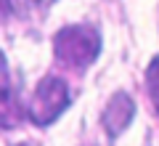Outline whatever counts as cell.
Returning <instances> with one entry per match:
<instances>
[{
    "instance_id": "cell-1",
    "label": "cell",
    "mask_w": 159,
    "mask_h": 146,
    "mask_svg": "<svg viewBox=\"0 0 159 146\" xmlns=\"http://www.w3.org/2000/svg\"><path fill=\"white\" fill-rule=\"evenodd\" d=\"M53 56L74 72H85L101 56V35L90 24H69L53 35Z\"/></svg>"
},
{
    "instance_id": "cell-2",
    "label": "cell",
    "mask_w": 159,
    "mask_h": 146,
    "mask_svg": "<svg viewBox=\"0 0 159 146\" xmlns=\"http://www.w3.org/2000/svg\"><path fill=\"white\" fill-rule=\"evenodd\" d=\"M72 104V93H69V85L64 82L56 74H45V77L37 82L32 98H29L27 114L37 128H45L53 125Z\"/></svg>"
},
{
    "instance_id": "cell-3",
    "label": "cell",
    "mask_w": 159,
    "mask_h": 146,
    "mask_svg": "<svg viewBox=\"0 0 159 146\" xmlns=\"http://www.w3.org/2000/svg\"><path fill=\"white\" fill-rule=\"evenodd\" d=\"M133 117H135V101H133L125 90H117V93L109 98L106 109H103V117H101L106 135H109L111 141L119 138V135L130 128Z\"/></svg>"
},
{
    "instance_id": "cell-4",
    "label": "cell",
    "mask_w": 159,
    "mask_h": 146,
    "mask_svg": "<svg viewBox=\"0 0 159 146\" xmlns=\"http://www.w3.org/2000/svg\"><path fill=\"white\" fill-rule=\"evenodd\" d=\"M146 88H148V96H151V104L159 114V56H154L146 67Z\"/></svg>"
},
{
    "instance_id": "cell-5",
    "label": "cell",
    "mask_w": 159,
    "mask_h": 146,
    "mask_svg": "<svg viewBox=\"0 0 159 146\" xmlns=\"http://www.w3.org/2000/svg\"><path fill=\"white\" fill-rule=\"evenodd\" d=\"M3 6H6V13L24 19L29 13V8H32V3H29V0H3Z\"/></svg>"
},
{
    "instance_id": "cell-6",
    "label": "cell",
    "mask_w": 159,
    "mask_h": 146,
    "mask_svg": "<svg viewBox=\"0 0 159 146\" xmlns=\"http://www.w3.org/2000/svg\"><path fill=\"white\" fill-rule=\"evenodd\" d=\"M51 3H56V0H51Z\"/></svg>"
}]
</instances>
